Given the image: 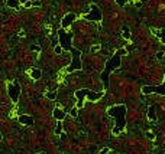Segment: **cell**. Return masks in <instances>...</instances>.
<instances>
[{
  "instance_id": "obj_1",
  "label": "cell",
  "mask_w": 165,
  "mask_h": 154,
  "mask_svg": "<svg viewBox=\"0 0 165 154\" xmlns=\"http://www.w3.org/2000/svg\"><path fill=\"white\" fill-rule=\"evenodd\" d=\"M126 114H127V108L125 104H119V105H113L107 109V115H110L113 120H116V128H119L120 131L125 130L126 127Z\"/></svg>"
},
{
  "instance_id": "obj_2",
  "label": "cell",
  "mask_w": 165,
  "mask_h": 154,
  "mask_svg": "<svg viewBox=\"0 0 165 154\" xmlns=\"http://www.w3.org/2000/svg\"><path fill=\"white\" fill-rule=\"evenodd\" d=\"M120 65H122V56L117 55V53H114L113 56H112V58L106 62L104 71H103L102 75H100L103 83H104V88H109V76H110V74H112L116 68H120Z\"/></svg>"
},
{
  "instance_id": "obj_3",
  "label": "cell",
  "mask_w": 165,
  "mask_h": 154,
  "mask_svg": "<svg viewBox=\"0 0 165 154\" xmlns=\"http://www.w3.org/2000/svg\"><path fill=\"white\" fill-rule=\"evenodd\" d=\"M70 52L72 53V62L70 63V66L67 68L68 72H74L77 71V69H81L83 68V63H81V50L76 49V48H71L70 49Z\"/></svg>"
},
{
  "instance_id": "obj_4",
  "label": "cell",
  "mask_w": 165,
  "mask_h": 154,
  "mask_svg": "<svg viewBox=\"0 0 165 154\" xmlns=\"http://www.w3.org/2000/svg\"><path fill=\"white\" fill-rule=\"evenodd\" d=\"M58 38H59V45L64 48V50H70L72 48L71 42H72V33L71 32H65L64 29L58 30Z\"/></svg>"
},
{
  "instance_id": "obj_5",
  "label": "cell",
  "mask_w": 165,
  "mask_h": 154,
  "mask_svg": "<svg viewBox=\"0 0 165 154\" xmlns=\"http://www.w3.org/2000/svg\"><path fill=\"white\" fill-rule=\"evenodd\" d=\"M142 92L145 95L149 94H159V95H165V75H164V83L162 85H145L142 87Z\"/></svg>"
},
{
  "instance_id": "obj_6",
  "label": "cell",
  "mask_w": 165,
  "mask_h": 154,
  "mask_svg": "<svg viewBox=\"0 0 165 154\" xmlns=\"http://www.w3.org/2000/svg\"><path fill=\"white\" fill-rule=\"evenodd\" d=\"M7 92H9V96L12 98V101L16 104L17 101H19V96H21V85L17 81L15 82H10L7 85Z\"/></svg>"
},
{
  "instance_id": "obj_7",
  "label": "cell",
  "mask_w": 165,
  "mask_h": 154,
  "mask_svg": "<svg viewBox=\"0 0 165 154\" xmlns=\"http://www.w3.org/2000/svg\"><path fill=\"white\" fill-rule=\"evenodd\" d=\"M84 17L87 20H91V22H100L103 15H102V12H100V9H99L97 4H91V10H90Z\"/></svg>"
},
{
  "instance_id": "obj_8",
  "label": "cell",
  "mask_w": 165,
  "mask_h": 154,
  "mask_svg": "<svg viewBox=\"0 0 165 154\" xmlns=\"http://www.w3.org/2000/svg\"><path fill=\"white\" fill-rule=\"evenodd\" d=\"M74 20H76V15H74V13H67V15L62 17V20H61V26H62V29L70 28V25L74 23Z\"/></svg>"
},
{
  "instance_id": "obj_9",
  "label": "cell",
  "mask_w": 165,
  "mask_h": 154,
  "mask_svg": "<svg viewBox=\"0 0 165 154\" xmlns=\"http://www.w3.org/2000/svg\"><path fill=\"white\" fill-rule=\"evenodd\" d=\"M19 122L23 125H26V127H32V125L35 124V120L32 115H26V114H22V115H19Z\"/></svg>"
},
{
  "instance_id": "obj_10",
  "label": "cell",
  "mask_w": 165,
  "mask_h": 154,
  "mask_svg": "<svg viewBox=\"0 0 165 154\" xmlns=\"http://www.w3.org/2000/svg\"><path fill=\"white\" fill-rule=\"evenodd\" d=\"M89 89H78V91H76V98H77V108H80L81 105H83V101H84V96H87V94H89Z\"/></svg>"
},
{
  "instance_id": "obj_11",
  "label": "cell",
  "mask_w": 165,
  "mask_h": 154,
  "mask_svg": "<svg viewBox=\"0 0 165 154\" xmlns=\"http://www.w3.org/2000/svg\"><path fill=\"white\" fill-rule=\"evenodd\" d=\"M148 118H149V121H152V122L157 121V105H151V107H149Z\"/></svg>"
},
{
  "instance_id": "obj_12",
  "label": "cell",
  "mask_w": 165,
  "mask_h": 154,
  "mask_svg": "<svg viewBox=\"0 0 165 154\" xmlns=\"http://www.w3.org/2000/svg\"><path fill=\"white\" fill-rule=\"evenodd\" d=\"M102 96H103V92H91V91H90L89 94H87V98H89V101H91V102L99 101Z\"/></svg>"
},
{
  "instance_id": "obj_13",
  "label": "cell",
  "mask_w": 165,
  "mask_h": 154,
  "mask_svg": "<svg viewBox=\"0 0 165 154\" xmlns=\"http://www.w3.org/2000/svg\"><path fill=\"white\" fill-rule=\"evenodd\" d=\"M52 115H54L55 120H58V121H62L64 118H65V113H64L61 108H55L54 113H52Z\"/></svg>"
},
{
  "instance_id": "obj_14",
  "label": "cell",
  "mask_w": 165,
  "mask_h": 154,
  "mask_svg": "<svg viewBox=\"0 0 165 154\" xmlns=\"http://www.w3.org/2000/svg\"><path fill=\"white\" fill-rule=\"evenodd\" d=\"M30 76H32V79L38 81V79L41 78V76H42V72H41V69L35 68V69H32V71H30Z\"/></svg>"
},
{
  "instance_id": "obj_15",
  "label": "cell",
  "mask_w": 165,
  "mask_h": 154,
  "mask_svg": "<svg viewBox=\"0 0 165 154\" xmlns=\"http://www.w3.org/2000/svg\"><path fill=\"white\" fill-rule=\"evenodd\" d=\"M19 3H21V0H6V4H7L9 7L15 9V10L19 9Z\"/></svg>"
},
{
  "instance_id": "obj_16",
  "label": "cell",
  "mask_w": 165,
  "mask_h": 154,
  "mask_svg": "<svg viewBox=\"0 0 165 154\" xmlns=\"http://www.w3.org/2000/svg\"><path fill=\"white\" fill-rule=\"evenodd\" d=\"M122 36L125 39L131 38V30H129V28H127V26H123V28H122Z\"/></svg>"
},
{
  "instance_id": "obj_17",
  "label": "cell",
  "mask_w": 165,
  "mask_h": 154,
  "mask_svg": "<svg viewBox=\"0 0 165 154\" xmlns=\"http://www.w3.org/2000/svg\"><path fill=\"white\" fill-rule=\"evenodd\" d=\"M55 134H57V135H61V134H62V124H61V121H58V124H57V128H55Z\"/></svg>"
},
{
  "instance_id": "obj_18",
  "label": "cell",
  "mask_w": 165,
  "mask_h": 154,
  "mask_svg": "<svg viewBox=\"0 0 165 154\" xmlns=\"http://www.w3.org/2000/svg\"><path fill=\"white\" fill-rule=\"evenodd\" d=\"M47 96H48V100H55V98H57V92H54V91L48 92Z\"/></svg>"
},
{
  "instance_id": "obj_19",
  "label": "cell",
  "mask_w": 165,
  "mask_h": 154,
  "mask_svg": "<svg viewBox=\"0 0 165 154\" xmlns=\"http://www.w3.org/2000/svg\"><path fill=\"white\" fill-rule=\"evenodd\" d=\"M55 53H57V55H59V53H62V50H64V48H62V46H61V45H58V46H55Z\"/></svg>"
},
{
  "instance_id": "obj_20",
  "label": "cell",
  "mask_w": 165,
  "mask_h": 154,
  "mask_svg": "<svg viewBox=\"0 0 165 154\" xmlns=\"http://www.w3.org/2000/svg\"><path fill=\"white\" fill-rule=\"evenodd\" d=\"M159 39H161L162 43L165 45V29H161V35H159Z\"/></svg>"
},
{
  "instance_id": "obj_21",
  "label": "cell",
  "mask_w": 165,
  "mask_h": 154,
  "mask_svg": "<svg viewBox=\"0 0 165 154\" xmlns=\"http://www.w3.org/2000/svg\"><path fill=\"white\" fill-rule=\"evenodd\" d=\"M70 114H71V117H77V114H78V108H72L71 111H70Z\"/></svg>"
},
{
  "instance_id": "obj_22",
  "label": "cell",
  "mask_w": 165,
  "mask_h": 154,
  "mask_svg": "<svg viewBox=\"0 0 165 154\" xmlns=\"http://www.w3.org/2000/svg\"><path fill=\"white\" fill-rule=\"evenodd\" d=\"M145 135H146V138H151V140H154V138H155V134L151 133V131H148V133L145 134Z\"/></svg>"
},
{
  "instance_id": "obj_23",
  "label": "cell",
  "mask_w": 165,
  "mask_h": 154,
  "mask_svg": "<svg viewBox=\"0 0 165 154\" xmlns=\"http://www.w3.org/2000/svg\"><path fill=\"white\" fill-rule=\"evenodd\" d=\"M116 53H117V55H120V56H122V55H126V53H127V50H126V49H119L117 52H116Z\"/></svg>"
},
{
  "instance_id": "obj_24",
  "label": "cell",
  "mask_w": 165,
  "mask_h": 154,
  "mask_svg": "<svg viewBox=\"0 0 165 154\" xmlns=\"http://www.w3.org/2000/svg\"><path fill=\"white\" fill-rule=\"evenodd\" d=\"M164 56H165L164 52H161V50H159V52H157V59H162Z\"/></svg>"
},
{
  "instance_id": "obj_25",
  "label": "cell",
  "mask_w": 165,
  "mask_h": 154,
  "mask_svg": "<svg viewBox=\"0 0 165 154\" xmlns=\"http://www.w3.org/2000/svg\"><path fill=\"white\" fill-rule=\"evenodd\" d=\"M23 6H25L26 9H29V7H32V6H34V3H32V2H25V3H23Z\"/></svg>"
},
{
  "instance_id": "obj_26",
  "label": "cell",
  "mask_w": 165,
  "mask_h": 154,
  "mask_svg": "<svg viewBox=\"0 0 165 154\" xmlns=\"http://www.w3.org/2000/svg\"><path fill=\"white\" fill-rule=\"evenodd\" d=\"M109 151H110V148H109V147H104V148H103V150L100 151V153H99V154H107V153H109Z\"/></svg>"
},
{
  "instance_id": "obj_27",
  "label": "cell",
  "mask_w": 165,
  "mask_h": 154,
  "mask_svg": "<svg viewBox=\"0 0 165 154\" xmlns=\"http://www.w3.org/2000/svg\"><path fill=\"white\" fill-rule=\"evenodd\" d=\"M120 133H122V131H120V130H119V128H116V127H114V128H113V134H114V135H119V134H120Z\"/></svg>"
},
{
  "instance_id": "obj_28",
  "label": "cell",
  "mask_w": 165,
  "mask_h": 154,
  "mask_svg": "<svg viewBox=\"0 0 165 154\" xmlns=\"http://www.w3.org/2000/svg\"><path fill=\"white\" fill-rule=\"evenodd\" d=\"M116 2H117L119 6H125L126 4V0H116Z\"/></svg>"
},
{
  "instance_id": "obj_29",
  "label": "cell",
  "mask_w": 165,
  "mask_h": 154,
  "mask_svg": "<svg viewBox=\"0 0 165 154\" xmlns=\"http://www.w3.org/2000/svg\"><path fill=\"white\" fill-rule=\"evenodd\" d=\"M99 49H100V46L96 45V46H93V48H91V52H96V50H99Z\"/></svg>"
},
{
  "instance_id": "obj_30",
  "label": "cell",
  "mask_w": 165,
  "mask_h": 154,
  "mask_svg": "<svg viewBox=\"0 0 165 154\" xmlns=\"http://www.w3.org/2000/svg\"><path fill=\"white\" fill-rule=\"evenodd\" d=\"M61 140H67V134H65V133L61 134Z\"/></svg>"
},
{
  "instance_id": "obj_31",
  "label": "cell",
  "mask_w": 165,
  "mask_h": 154,
  "mask_svg": "<svg viewBox=\"0 0 165 154\" xmlns=\"http://www.w3.org/2000/svg\"><path fill=\"white\" fill-rule=\"evenodd\" d=\"M34 3V6H41V2H32Z\"/></svg>"
},
{
  "instance_id": "obj_32",
  "label": "cell",
  "mask_w": 165,
  "mask_h": 154,
  "mask_svg": "<svg viewBox=\"0 0 165 154\" xmlns=\"http://www.w3.org/2000/svg\"><path fill=\"white\" fill-rule=\"evenodd\" d=\"M38 154H45V153H38Z\"/></svg>"
}]
</instances>
